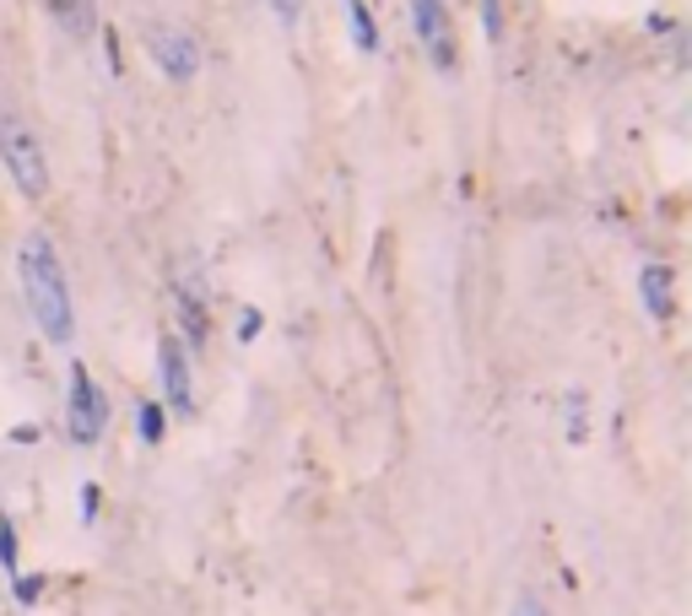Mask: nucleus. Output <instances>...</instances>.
<instances>
[{
	"instance_id": "f257e3e1",
	"label": "nucleus",
	"mask_w": 692,
	"mask_h": 616,
	"mask_svg": "<svg viewBox=\"0 0 692 616\" xmlns=\"http://www.w3.org/2000/svg\"><path fill=\"white\" fill-rule=\"evenodd\" d=\"M16 271H22V298H27V313H33V324L44 330V341L71 346V335H76V304H71L65 266H60V255H54V244H49L44 233L22 238Z\"/></svg>"
},
{
	"instance_id": "f03ea898",
	"label": "nucleus",
	"mask_w": 692,
	"mask_h": 616,
	"mask_svg": "<svg viewBox=\"0 0 692 616\" xmlns=\"http://www.w3.org/2000/svg\"><path fill=\"white\" fill-rule=\"evenodd\" d=\"M0 168L11 173V184L27 195V200H44L49 189V157H44V141L33 136V125L22 114H0Z\"/></svg>"
},
{
	"instance_id": "7ed1b4c3",
	"label": "nucleus",
	"mask_w": 692,
	"mask_h": 616,
	"mask_svg": "<svg viewBox=\"0 0 692 616\" xmlns=\"http://www.w3.org/2000/svg\"><path fill=\"white\" fill-rule=\"evenodd\" d=\"M65 422L76 444H98L109 428V395L93 384L87 362H71V401H65Z\"/></svg>"
},
{
	"instance_id": "20e7f679",
	"label": "nucleus",
	"mask_w": 692,
	"mask_h": 616,
	"mask_svg": "<svg viewBox=\"0 0 692 616\" xmlns=\"http://www.w3.org/2000/svg\"><path fill=\"white\" fill-rule=\"evenodd\" d=\"M146 49H151V60H157V71H162L168 82H195V71H201V44H195L190 33H179V27H146Z\"/></svg>"
},
{
	"instance_id": "39448f33",
	"label": "nucleus",
	"mask_w": 692,
	"mask_h": 616,
	"mask_svg": "<svg viewBox=\"0 0 692 616\" xmlns=\"http://www.w3.org/2000/svg\"><path fill=\"white\" fill-rule=\"evenodd\" d=\"M412 27L422 38V54L438 71H454V22H449V5L444 0H412Z\"/></svg>"
},
{
	"instance_id": "423d86ee",
	"label": "nucleus",
	"mask_w": 692,
	"mask_h": 616,
	"mask_svg": "<svg viewBox=\"0 0 692 616\" xmlns=\"http://www.w3.org/2000/svg\"><path fill=\"white\" fill-rule=\"evenodd\" d=\"M157 373H162V395L173 406V417H190L195 411V390H190V352L179 335H162L157 346Z\"/></svg>"
},
{
	"instance_id": "0eeeda50",
	"label": "nucleus",
	"mask_w": 692,
	"mask_h": 616,
	"mask_svg": "<svg viewBox=\"0 0 692 616\" xmlns=\"http://www.w3.org/2000/svg\"><path fill=\"white\" fill-rule=\"evenodd\" d=\"M173 313H179V341H190V346H201L206 335H211V324H206V282H201V271H179L173 276Z\"/></svg>"
},
{
	"instance_id": "6e6552de",
	"label": "nucleus",
	"mask_w": 692,
	"mask_h": 616,
	"mask_svg": "<svg viewBox=\"0 0 692 616\" xmlns=\"http://www.w3.org/2000/svg\"><path fill=\"white\" fill-rule=\"evenodd\" d=\"M639 293H644V308H649V313H655V319H671V293H677V276H671V266H660V260H655V266H644V271H639Z\"/></svg>"
},
{
	"instance_id": "1a4fd4ad",
	"label": "nucleus",
	"mask_w": 692,
	"mask_h": 616,
	"mask_svg": "<svg viewBox=\"0 0 692 616\" xmlns=\"http://www.w3.org/2000/svg\"><path fill=\"white\" fill-rule=\"evenodd\" d=\"M44 11H49L71 38H93V33H98V0H44Z\"/></svg>"
},
{
	"instance_id": "9d476101",
	"label": "nucleus",
	"mask_w": 692,
	"mask_h": 616,
	"mask_svg": "<svg viewBox=\"0 0 692 616\" xmlns=\"http://www.w3.org/2000/svg\"><path fill=\"white\" fill-rule=\"evenodd\" d=\"M347 22H352V44H357L363 54H374V49H379V27H374L368 0H347Z\"/></svg>"
},
{
	"instance_id": "9b49d317",
	"label": "nucleus",
	"mask_w": 692,
	"mask_h": 616,
	"mask_svg": "<svg viewBox=\"0 0 692 616\" xmlns=\"http://www.w3.org/2000/svg\"><path fill=\"white\" fill-rule=\"evenodd\" d=\"M141 439H146V444H162V406H157V401L141 406Z\"/></svg>"
},
{
	"instance_id": "f8f14e48",
	"label": "nucleus",
	"mask_w": 692,
	"mask_h": 616,
	"mask_svg": "<svg viewBox=\"0 0 692 616\" xmlns=\"http://www.w3.org/2000/svg\"><path fill=\"white\" fill-rule=\"evenodd\" d=\"M482 33H487V44L503 38V5L498 0H482Z\"/></svg>"
},
{
	"instance_id": "ddd939ff",
	"label": "nucleus",
	"mask_w": 692,
	"mask_h": 616,
	"mask_svg": "<svg viewBox=\"0 0 692 616\" xmlns=\"http://www.w3.org/2000/svg\"><path fill=\"white\" fill-rule=\"evenodd\" d=\"M0 568L16 574V530H11V519H0Z\"/></svg>"
},
{
	"instance_id": "4468645a",
	"label": "nucleus",
	"mask_w": 692,
	"mask_h": 616,
	"mask_svg": "<svg viewBox=\"0 0 692 616\" xmlns=\"http://www.w3.org/2000/svg\"><path fill=\"white\" fill-rule=\"evenodd\" d=\"M266 5L277 11L281 27H292V22H298V11H303V0H266Z\"/></svg>"
},
{
	"instance_id": "2eb2a0df",
	"label": "nucleus",
	"mask_w": 692,
	"mask_h": 616,
	"mask_svg": "<svg viewBox=\"0 0 692 616\" xmlns=\"http://www.w3.org/2000/svg\"><path fill=\"white\" fill-rule=\"evenodd\" d=\"M255 335H260V313L244 308V313H239V341H255Z\"/></svg>"
},
{
	"instance_id": "dca6fc26",
	"label": "nucleus",
	"mask_w": 692,
	"mask_h": 616,
	"mask_svg": "<svg viewBox=\"0 0 692 616\" xmlns=\"http://www.w3.org/2000/svg\"><path fill=\"white\" fill-rule=\"evenodd\" d=\"M93 519H98V486L87 481L82 486V525H93Z\"/></svg>"
},
{
	"instance_id": "f3484780",
	"label": "nucleus",
	"mask_w": 692,
	"mask_h": 616,
	"mask_svg": "<svg viewBox=\"0 0 692 616\" xmlns=\"http://www.w3.org/2000/svg\"><path fill=\"white\" fill-rule=\"evenodd\" d=\"M38 590H44V579H22V574H16V601H22V606H33Z\"/></svg>"
},
{
	"instance_id": "a211bd4d",
	"label": "nucleus",
	"mask_w": 692,
	"mask_h": 616,
	"mask_svg": "<svg viewBox=\"0 0 692 616\" xmlns=\"http://www.w3.org/2000/svg\"><path fill=\"white\" fill-rule=\"evenodd\" d=\"M514 616H547V606H542L536 595H520V612H514Z\"/></svg>"
}]
</instances>
